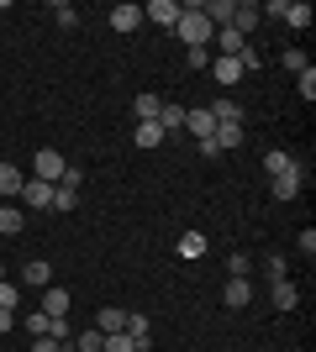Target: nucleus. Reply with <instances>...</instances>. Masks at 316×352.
<instances>
[{
  "label": "nucleus",
  "mask_w": 316,
  "mask_h": 352,
  "mask_svg": "<svg viewBox=\"0 0 316 352\" xmlns=\"http://www.w3.org/2000/svg\"><path fill=\"white\" fill-rule=\"evenodd\" d=\"M174 37H180L185 47H211V37H216V27H211L206 16H200V0H190V6H180V21H174Z\"/></svg>",
  "instance_id": "obj_1"
},
{
  "label": "nucleus",
  "mask_w": 316,
  "mask_h": 352,
  "mask_svg": "<svg viewBox=\"0 0 316 352\" xmlns=\"http://www.w3.org/2000/svg\"><path fill=\"white\" fill-rule=\"evenodd\" d=\"M32 179L59 184V179H63V153H53V147H37V158H32Z\"/></svg>",
  "instance_id": "obj_2"
},
{
  "label": "nucleus",
  "mask_w": 316,
  "mask_h": 352,
  "mask_svg": "<svg viewBox=\"0 0 316 352\" xmlns=\"http://www.w3.org/2000/svg\"><path fill=\"white\" fill-rule=\"evenodd\" d=\"M301 184H306V163L295 158V168H290V174L269 179V195H274V200H295V195H301Z\"/></svg>",
  "instance_id": "obj_3"
},
{
  "label": "nucleus",
  "mask_w": 316,
  "mask_h": 352,
  "mask_svg": "<svg viewBox=\"0 0 316 352\" xmlns=\"http://www.w3.org/2000/svg\"><path fill=\"white\" fill-rule=\"evenodd\" d=\"M16 200H21L27 210H53V184H43V179H27Z\"/></svg>",
  "instance_id": "obj_4"
},
{
  "label": "nucleus",
  "mask_w": 316,
  "mask_h": 352,
  "mask_svg": "<svg viewBox=\"0 0 316 352\" xmlns=\"http://www.w3.org/2000/svg\"><path fill=\"white\" fill-rule=\"evenodd\" d=\"M143 21H153V27L174 32V21H180V6H174V0H148V6H143Z\"/></svg>",
  "instance_id": "obj_5"
},
{
  "label": "nucleus",
  "mask_w": 316,
  "mask_h": 352,
  "mask_svg": "<svg viewBox=\"0 0 316 352\" xmlns=\"http://www.w3.org/2000/svg\"><path fill=\"white\" fill-rule=\"evenodd\" d=\"M105 21H111V32H137L143 27V6H127V0H121V6L105 11Z\"/></svg>",
  "instance_id": "obj_6"
},
{
  "label": "nucleus",
  "mask_w": 316,
  "mask_h": 352,
  "mask_svg": "<svg viewBox=\"0 0 316 352\" xmlns=\"http://www.w3.org/2000/svg\"><path fill=\"white\" fill-rule=\"evenodd\" d=\"M242 47H248V37H242L238 27H216V53H211V58H238Z\"/></svg>",
  "instance_id": "obj_7"
},
{
  "label": "nucleus",
  "mask_w": 316,
  "mask_h": 352,
  "mask_svg": "<svg viewBox=\"0 0 316 352\" xmlns=\"http://www.w3.org/2000/svg\"><path fill=\"white\" fill-rule=\"evenodd\" d=\"M27 232V210L16 200H0V236H21Z\"/></svg>",
  "instance_id": "obj_8"
},
{
  "label": "nucleus",
  "mask_w": 316,
  "mask_h": 352,
  "mask_svg": "<svg viewBox=\"0 0 316 352\" xmlns=\"http://www.w3.org/2000/svg\"><path fill=\"white\" fill-rule=\"evenodd\" d=\"M127 337L137 342V352H148V342H153V321L143 316V310H127Z\"/></svg>",
  "instance_id": "obj_9"
},
{
  "label": "nucleus",
  "mask_w": 316,
  "mask_h": 352,
  "mask_svg": "<svg viewBox=\"0 0 316 352\" xmlns=\"http://www.w3.org/2000/svg\"><path fill=\"white\" fill-rule=\"evenodd\" d=\"M222 305H227V310L253 305V284H248V279H227V289H222Z\"/></svg>",
  "instance_id": "obj_10"
},
{
  "label": "nucleus",
  "mask_w": 316,
  "mask_h": 352,
  "mask_svg": "<svg viewBox=\"0 0 316 352\" xmlns=\"http://www.w3.org/2000/svg\"><path fill=\"white\" fill-rule=\"evenodd\" d=\"M21 184H27V174H21L16 163L0 158V200H16V195H21Z\"/></svg>",
  "instance_id": "obj_11"
},
{
  "label": "nucleus",
  "mask_w": 316,
  "mask_h": 352,
  "mask_svg": "<svg viewBox=\"0 0 316 352\" xmlns=\"http://www.w3.org/2000/svg\"><path fill=\"white\" fill-rule=\"evenodd\" d=\"M258 21H264V16H258V6L253 0H238V11H232V21H227V27H238L242 37H253V27Z\"/></svg>",
  "instance_id": "obj_12"
},
{
  "label": "nucleus",
  "mask_w": 316,
  "mask_h": 352,
  "mask_svg": "<svg viewBox=\"0 0 316 352\" xmlns=\"http://www.w3.org/2000/svg\"><path fill=\"white\" fill-rule=\"evenodd\" d=\"M95 331H101V337H111V331H127V310H121V305L95 310Z\"/></svg>",
  "instance_id": "obj_13"
},
{
  "label": "nucleus",
  "mask_w": 316,
  "mask_h": 352,
  "mask_svg": "<svg viewBox=\"0 0 316 352\" xmlns=\"http://www.w3.org/2000/svg\"><path fill=\"white\" fill-rule=\"evenodd\" d=\"M185 132L196 137V142H206L211 132H216V121H211V111L200 105V111H185Z\"/></svg>",
  "instance_id": "obj_14"
},
{
  "label": "nucleus",
  "mask_w": 316,
  "mask_h": 352,
  "mask_svg": "<svg viewBox=\"0 0 316 352\" xmlns=\"http://www.w3.org/2000/svg\"><path fill=\"white\" fill-rule=\"evenodd\" d=\"M21 284H27V289H48V284H53V268H48L43 258H32V263H21Z\"/></svg>",
  "instance_id": "obj_15"
},
{
  "label": "nucleus",
  "mask_w": 316,
  "mask_h": 352,
  "mask_svg": "<svg viewBox=\"0 0 316 352\" xmlns=\"http://www.w3.org/2000/svg\"><path fill=\"white\" fill-rule=\"evenodd\" d=\"M280 21H285L290 32H306L311 27V6H306V0H285V16H280Z\"/></svg>",
  "instance_id": "obj_16"
},
{
  "label": "nucleus",
  "mask_w": 316,
  "mask_h": 352,
  "mask_svg": "<svg viewBox=\"0 0 316 352\" xmlns=\"http://www.w3.org/2000/svg\"><path fill=\"white\" fill-rule=\"evenodd\" d=\"M43 316H69V289L63 284H48L43 289Z\"/></svg>",
  "instance_id": "obj_17"
},
{
  "label": "nucleus",
  "mask_w": 316,
  "mask_h": 352,
  "mask_svg": "<svg viewBox=\"0 0 316 352\" xmlns=\"http://www.w3.org/2000/svg\"><path fill=\"white\" fill-rule=\"evenodd\" d=\"M269 305H274V310H295V305H301V289H295L290 279H280V284L269 289Z\"/></svg>",
  "instance_id": "obj_18"
},
{
  "label": "nucleus",
  "mask_w": 316,
  "mask_h": 352,
  "mask_svg": "<svg viewBox=\"0 0 316 352\" xmlns=\"http://www.w3.org/2000/svg\"><path fill=\"white\" fill-rule=\"evenodd\" d=\"M211 74H216V85H222V89L242 85V69H238V58H211Z\"/></svg>",
  "instance_id": "obj_19"
},
{
  "label": "nucleus",
  "mask_w": 316,
  "mask_h": 352,
  "mask_svg": "<svg viewBox=\"0 0 316 352\" xmlns=\"http://www.w3.org/2000/svg\"><path fill=\"white\" fill-rule=\"evenodd\" d=\"M158 126H164V137H174V132L185 126V105L164 100V105H158Z\"/></svg>",
  "instance_id": "obj_20"
},
{
  "label": "nucleus",
  "mask_w": 316,
  "mask_h": 352,
  "mask_svg": "<svg viewBox=\"0 0 316 352\" xmlns=\"http://www.w3.org/2000/svg\"><path fill=\"white\" fill-rule=\"evenodd\" d=\"M206 232H180V258H206Z\"/></svg>",
  "instance_id": "obj_21"
},
{
  "label": "nucleus",
  "mask_w": 316,
  "mask_h": 352,
  "mask_svg": "<svg viewBox=\"0 0 316 352\" xmlns=\"http://www.w3.org/2000/svg\"><path fill=\"white\" fill-rule=\"evenodd\" d=\"M169 137H164V126L158 121H137V147H164Z\"/></svg>",
  "instance_id": "obj_22"
},
{
  "label": "nucleus",
  "mask_w": 316,
  "mask_h": 352,
  "mask_svg": "<svg viewBox=\"0 0 316 352\" xmlns=\"http://www.w3.org/2000/svg\"><path fill=\"white\" fill-rule=\"evenodd\" d=\"M290 168H295V158H290V153H280V147H274V153H264V174H269V179L290 174Z\"/></svg>",
  "instance_id": "obj_23"
},
{
  "label": "nucleus",
  "mask_w": 316,
  "mask_h": 352,
  "mask_svg": "<svg viewBox=\"0 0 316 352\" xmlns=\"http://www.w3.org/2000/svg\"><path fill=\"white\" fill-rule=\"evenodd\" d=\"M211 142L222 147V153H232V147H242V126H216V132H211Z\"/></svg>",
  "instance_id": "obj_24"
},
{
  "label": "nucleus",
  "mask_w": 316,
  "mask_h": 352,
  "mask_svg": "<svg viewBox=\"0 0 316 352\" xmlns=\"http://www.w3.org/2000/svg\"><path fill=\"white\" fill-rule=\"evenodd\" d=\"M69 347H74V352H101V347H105V337L90 326V331H74V342H69Z\"/></svg>",
  "instance_id": "obj_25"
},
{
  "label": "nucleus",
  "mask_w": 316,
  "mask_h": 352,
  "mask_svg": "<svg viewBox=\"0 0 316 352\" xmlns=\"http://www.w3.org/2000/svg\"><path fill=\"white\" fill-rule=\"evenodd\" d=\"M158 105H164V95H137V121H158Z\"/></svg>",
  "instance_id": "obj_26"
},
{
  "label": "nucleus",
  "mask_w": 316,
  "mask_h": 352,
  "mask_svg": "<svg viewBox=\"0 0 316 352\" xmlns=\"http://www.w3.org/2000/svg\"><path fill=\"white\" fill-rule=\"evenodd\" d=\"M27 331H32V337H53V316L32 310V316H27Z\"/></svg>",
  "instance_id": "obj_27"
},
{
  "label": "nucleus",
  "mask_w": 316,
  "mask_h": 352,
  "mask_svg": "<svg viewBox=\"0 0 316 352\" xmlns=\"http://www.w3.org/2000/svg\"><path fill=\"white\" fill-rule=\"evenodd\" d=\"M53 21H59V27H79V11L69 0H53Z\"/></svg>",
  "instance_id": "obj_28"
},
{
  "label": "nucleus",
  "mask_w": 316,
  "mask_h": 352,
  "mask_svg": "<svg viewBox=\"0 0 316 352\" xmlns=\"http://www.w3.org/2000/svg\"><path fill=\"white\" fill-rule=\"evenodd\" d=\"M79 206V190H63V184H53V210H74Z\"/></svg>",
  "instance_id": "obj_29"
},
{
  "label": "nucleus",
  "mask_w": 316,
  "mask_h": 352,
  "mask_svg": "<svg viewBox=\"0 0 316 352\" xmlns=\"http://www.w3.org/2000/svg\"><path fill=\"white\" fill-rule=\"evenodd\" d=\"M227 274H232V279H248V274H253L248 252H232V258H227Z\"/></svg>",
  "instance_id": "obj_30"
},
{
  "label": "nucleus",
  "mask_w": 316,
  "mask_h": 352,
  "mask_svg": "<svg viewBox=\"0 0 316 352\" xmlns=\"http://www.w3.org/2000/svg\"><path fill=\"white\" fill-rule=\"evenodd\" d=\"M295 89H301V100H316V69H301V74H295Z\"/></svg>",
  "instance_id": "obj_31"
},
{
  "label": "nucleus",
  "mask_w": 316,
  "mask_h": 352,
  "mask_svg": "<svg viewBox=\"0 0 316 352\" xmlns=\"http://www.w3.org/2000/svg\"><path fill=\"white\" fill-rule=\"evenodd\" d=\"M101 352H137V342L127 337V331H111V337H105V347Z\"/></svg>",
  "instance_id": "obj_32"
},
{
  "label": "nucleus",
  "mask_w": 316,
  "mask_h": 352,
  "mask_svg": "<svg viewBox=\"0 0 316 352\" xmlns=\"http://www.w3.org/2000/svg\"><path fill=\"white\" fill-rule=\"evenodd\" d=\"M280 63H285L290 74H301V69H311V58H306L301 47H290V53H280Z\"/></svg>",
  "instance_id": "obj_33"
},
{
  "label": "nucleus",
  "mask_w": 316,
  "mask_h": 352,
  "mask_svg": "<svg viewBox=\"0 0 316 352\" xmlns=\"http://www.w3.org/2000/svg\"><path fill=\"white\" fill-rule=\"evenodd\" d=\"M16 305H21V289L11 279H0V310H16Z\"/></svg>",
  "instance_id": "obj_34"
},
{
  "label": "nucleus",
  "mask_w": 316,
  "mask_h": 352,
  "mask_svg": "<svg viewBox=\"0 0 316 352\" xmlns=\"http://www.w3.org/2000/svg\"><path fill=\"white\" fill-rule=\"evenodd\" d=\"M264 274H269V284H280V279H290V263L280 258V252H274L269 263H264Z\"/></svg>",
  "instance_id": "obj_35"
},
{
  "label": "nucleus",
  "mask_w": 316,
  "mask_h": 352,
  "mask_svg": "<svg viewBox=\"0 0 316 352\" xmlns=\"http://www.w3.org/2000/svg\"><path fill=\"white\" fill-rule=\"evenodd\" d=\"M63 190H79V184H85V168H79V163H63V179H59Z\"/></svg>",
  "instance_id": "obj_36"
},
{
  "label": "nucleus",
  "mask_w": 316,
  "mask_h": 352,
  "mask_svg": "<svg viewBox=\"0 0 316 352\" xmlns=\"http://www.w3.org/2000/svg\"><path fill=\"white\" fill-rule=\"evenodd\" d=\"M185 63L190 69H211V47H185Z\"/></svg>",
  "instance_id": "obj_37"
},
{
  "label": "nucleus",
  "mask_w": 316,
  "mask_h": 352,
  "mask_svg": "<svg viewBox=\"0 0 316 352\" xmlns=\"http://www.w3.org/2000/svg\"><path fill=\"white\" fill-rule=\"evenodd\" d=\"M295 242H301V252H306V258L316 252V232H311V226H301V236H295Z\"/></svg>",
  "instance_id": "obj_38"
},
{
  "label": "nucleus",
  "mask_w": 316,
  "mask_h": 352,
  "mask_svg": "<svg viewBox=\"0 0 316 352\" xmlns=\"http://www.w3.org/2000/svg\"><path fill=\"white\" fill-rule=\"evenodd\" d=\"M27 352H63V347H59L53 337H32V347H27Z\"/></svg>",
  "instance_id": "obj_39"
},
{
  "label": "nucleus",
  "mask_w": 316,
  "mask_h": 352,
  "mask_svg": "<svg viewBox=\"0 0 316 352\" xmlns=\"http://www.w3.org/2000/svg\"><path fill=\"white\" fill-rule=\"evenodd\" d=\"M11 326H16V310H0V337H11Z\"/></svg>",
  "instance_id": "obj_40"
},
{
  "label": "nucleus",
  "mask_w": 316,
  "mask_h": 352,
  "mask_svg": "<svg viewBox=\"0 0 316 352\" xmlns=\"http://www.w3.org/2000/svg\"><path fill=\"white\" fill-rule=\"evenodd\" d=\"M0 279H6V263H0Z\"/></svg>",
  "instance_id": "obj_41"
},
{
  "label": "nucleus",
  "mask_w": 316,
  "mask_h": 352,
  "mask_svg": "<svg viewBox=\"0 0 316 352\" xmlns=\"http://www.w3.org/2000/svg\"><path fill=\"white\" fill-rule=\"evenodd\" d=\"M0 11H6V0H0Z\"/></svg>",
  "instance_id": "obj_42"
},
{
  "label": "nucleus",
  "mask_w": 316,
  "mask_h": 352,
  "mask_svg": "<svg viewBox=\"0 0 316 352\" xmlns=\"http://www.w3.org/2000/svg\"><path fill=\"white\" fill-rule=\"evenodd\" d=\"M63 352H74V347H63Z\"/></svg>",
  "instance_id": "obj_43"
}]
</instances>
